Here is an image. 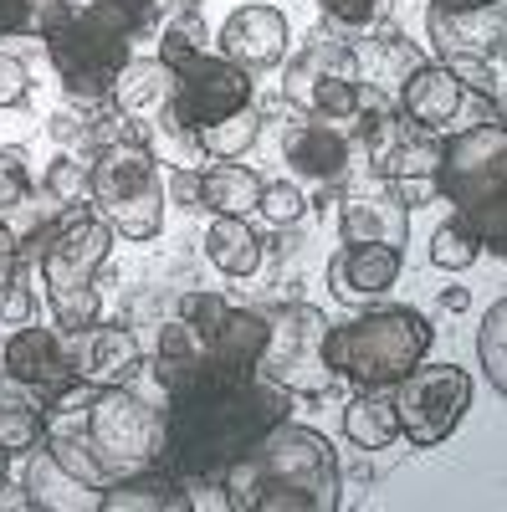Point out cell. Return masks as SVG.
<instances>
[{
	"mask_svg": "<svg viewBox=\"0 0 507 512\" xmlns=\"http://www.w3.org/2000/svg\"><path fill=\"white\" fill-rule=\"evenodd\" d=\"M292 395L257 369L221 364L216 354H200V364L164 390V466L185 487L221 482L226 466L287 420Z\"/></svg>",
	"mask_w": 507,
	"mask_h": 512,
	"instance_id": "obj_1",
	"label": "cell"
},
{
	"mask_svg": "<svg viewBox=\"0 0 507 512\" xmlns=\"http://www.w3.org/2000/svg\"><path fill=\"white\" fill-rule=\"evenodd\" d=\"M41 441L72 477L108 492L113 482L164 466V415L129 384H72L47 405Z\"/></svg>",
	"mask_w": 507,
	"mask_h": 512,
	"instance_id": "obj_2",
	"label": "cell"
},
{
	"mask_svg": "<svg viewBox=\"0 0 507 512\" xmlns=\"http://www.w3.org/2000/svg\"><path fill=\"white\" fill-rule=\"evenodd\" d=\"M338 502L344 477L328 436L292 420H277L221 472V507L231 512H338Z\"/></svg>",
	"mask_w": 507,
	"mask_h": 512,
	"instance_id": "obj_3",
	"label": "cell"
},
{
	"mask_svg": "<svg viewBox=\"0 0 507 512\" xmlns=\"http://www.w3.org/2000/svg\"><path fill=\"white\" fill-rule=\"evenodd\" d=\"M169 11V0H88L47 36V57L62 77V93L82 108L108 103L123 62L134 57V41L149 36Z\"/></svg>",
	"mask_w": 507,
	"mask_h": 512,
	"instance_id": "obj_4",
	"label": "cell"
},
{
	"mask_svg": "<svg viewBox=\"0 0 507 512\" xmlns=\"http://www.w3.org/2000/svg\"><path fill=\"white\" fill-rule=\"evenodd\" d=\"M21 246H31V262L41 267V287L62 333L98 318V272L113 251V226L98 210H62L57 221L36 226Z\"/></svg>",
	"mask_w": 507,
	"mask_h": 512,
	"instance_id": "obj_5",
	"label": "cell"
},
{
	"mask_svg": "<svg viewBox=\"0 0 507 512\" xmlns=\"http://www.w3.org/2000/svg\"><path fill=\"white\" fill-rule=\"evenodd\" d=\"M436 195L451 200L456 221L492 256H507V128L502 118L461 128L446 139L436 164Z\"/></svg>",
	"mask_w": 507,
	"mask_h": 512,
	"instance_id": "obj_6",
	"label": "cell"
},
{
	"mask_svg": "<svg viewBox=\"0 0 507 512\" xmlns=\"http://www.w3.org/2000/svg\"><path fill=\"white\" fill-rule=\"evenodd\" d=\"M431 338V323L415 308H374L349 323H328L323 359L338 379L359 384V390H390L426 359Z\"/></svg>",
	"mask_w": 507,
	"mask_h": 512,
	"instance_id": "obj_7",
	"label": "cell"
},
{
	"mask_svg": "<svg viewBox=\"0 0 507 512\" xmlns=\"http://www.w3.org/2000/svg\"><path fill=\"white\" fill-rule=\"evenodd\" d=\"M159 62L175 72V98L159 108V128L190 144V128L216 123L236 108H251V72L226 62L221 52H205L185 31L164 26L159 36Z\"/></svg>",
	"mask_w": 507,
	"mask_h": 512,
	"instance_id": "obj_8",
	"label": "cell"
},
{
	"mask_svg": "<svg viewBox=\"0 0 507 512\" xmlns=\"http://www.w3.org/2000/svg\"><path fill=\"white\" fill-rule=\"evenodd\" d=\"M93 210L123 241H154L164 231V175L139 139H113L93 159Z\"/></svg>",
	"mask_w": 507,
	"mask_h": 512,
	"instance_id": "obj_9",
	"label": "cell"
},
{
	"mask_svg": "<svg viewBox=\"0 0 507 512\" xmlns=\"http://www.w3.org/2000/svg\"><path fill=\"white\" fill-rule=\"evenodd\" d=\"M359 93H364V72H359L354 41H344L328 26H318L303 41L282 77V98L292 108H303L308 118H328V123H354Z\"/></svg>",
	"mask_w": 507,
	"mask_h": 512,
	"instance_id": "obj_10",
	"label": "cell"
},
{
	"mask_svg": "<svg viewBox=\"0 0 507 512\" xmlns=\"http://www.w3.org/2000/svg\"><path fill=\"white\" fill-rule=\"evenodd\" d=\"M323 338H328V318L313 303H282L267 313V349L257 359V374H267L272 384H282L287 395L303 400H323L333 369L323 359Z\"/></svg>",
	"mask_w": 507,
	"mask_h": 512,
	"instance_id": "obj_11",
	"label": "cell"
},
{
	"mask_svg": "<svg viewBox=\"0 0 507 512\" xmlns=\"http://www.w3.org/2000/svg\"><path fill=\"white\" fill-rule=\"evenodd\" d=\"M400 436L415 446H441L472 410V379L456 364H415L400 384H390Z\"/></svg>",
	"mask_w": 507,
	"mask_h": 512,
	"instance_id": "obj_12",
	"label": "cell"
},
{
	"mask_svg": "<svg viewBox=\"0 0 507 512\" xmlns=\"http://www.w3.org/2000/svg\"><path fill=\"white\" fill-rule=\"evenodd\" d=\"M395 113L410 123V128H426V134H461V128H477V123H492L502 118V103L461 88V82L441 67V62H420L400 88H395Z\"/></svg>",
	"mask_w": 507,
	"mask_h": 512,
	"instance_id": "obj_13",
	"label": "cell"
},
{
	"mask_svg": "<svg viewBox=\"0 0 507 512\" xmlns=\"http://www.w3.org/2000/svg\"><path fill=\"white\" fill-rule=\"evenodd\" d=\"M0 374L26 384L41 405H52L57 395L72 390V384H82L67 349H62V328H36V323H26L6 338V349H0Z\"/></svg>",
	"mask_w": 507,
	"mask_h": 512,
	"instance_id": "obj_14",
	"label": "cell"
},
{
	"mask_svg": "<svg viewBox=\"0 0 507 512\" xmlns=\"http://www.w3.org/2000/svg\"><path fill=\"white\" fill-rule=\"evenodd\" d=\"M62 349L77 369L82 384H129L144 369V349L139 338L123 323H82L72 333H62Z\"/></svg>",
	"mask_w": 507,
	"mask_h": 512,
	"instance_id": "obj_15",
	"label": "cell"
},
{
	"mask_svg": "<svg viewBox=\"0 0 507 512\" xmlns=\"http://www.w3.org/2000/svg\"><path fill=\"white\" fill-rule=\"evenodd\" d=\"M338 236H344V246L405 251V241H410V205L395 195L390 180L359 185V190L344 195V205H338Z\"/></svg>",
	"mask_w": 507,
	"mask_h": 512,
	"instance_id": "obj_16",
	"label": "cell"
},
{
	"mask_svg": "<svg viewBox=\"0 0 507 512\" xmlns=\"http://www.w3.org/2000/svg\"><path fill=\"white\" fill-rule=\"evenodd\" d=\"M426 31L431 47L446 57H482V62H502V41H507V0H492V6H467V11H426Z\"/></svg>",
	"mask_w": 507,
	"mask_h": 512,
	"instance_id": "obj_17",
	"label": "cell"
},
{
	"mask_svg": "<svg viewBox=\"0 0 507 512\" xmlns=\"http://www.w3.org/2000/svg\"><path fill=\"white\" fill-rule=\"evenodd\" d=\"M282 159H287V169H292L298 180L323 185V190H338V185H349L354 144H349V134H344L338 123H328V118H308V123H298V128L287 134Z\"/></svg>",
	"mask_w": 507,
	"mask_h": 512,
	"instance_id": "obj_18",
	"label": "cell"
},
{
	"mask_svg": "<svg viewBox=\"0 0 507 512\" xmlns=\"http://www.w3.org/2000/svg\"><path fill=\"white\" fill-rule=\"evenodd\" d=\"M216 47L241 72L277 67L287 57V16L277 6H236L216 31Z\"/></svg>",
	"mask_w": 507,
	"mask_h": 512,
	"instance_id": "obj_19",
	"label": "cell"
},
{
	"mask_svg": "<svg viewBox=\"0 0 507 512\" xmlns=\"http://www.w3.org/2000/svg\"><path fill=\"white\" fill-rule=\"evenodd\" d=\"M395 282H400V251L390 246H338L328 256V287L349 308H369Z\"/></svg>",
	"mask_w": 507,
	"mask_h": 512,
	"instance_id": "obj_20",
	"label": "cell"
},
{
	"mask_svg": "<svg viewBox=\"0 0 507 512\" xmlns=\"http://www.w3.org/2000/svg\"><path fill=\"white\" fill-rule=\"evenodd\" d=\"M21 492H26V507H36V512H98L103 507V492L88 487L82 477H72L67 466L52 456L47 441L26 451Z\"/></svg>",
	"mask_w": 507,
	"mask_h": 512,
	"instance_id": "obj_21",
	"label": "cell"
},
{
	"mask_svg": "<svg viewBox=\"0 0 507 512\" xmlns=\"http://www.w3.org/2000/svg\"><path fill=\"white\" fill-rule=\"evenodd\" d=\"M190 507H195L190 487L169 466H149V472H139L129 482H113L103 492L98 512H190Z\"/></svg>",
	"mask_w": 507,
	"mask_h": 512,
	"instance_id": "obj_22",
	"label": "cell"
},
{
	"mask_svg": "<svg viewBox=\"0 0 507 512\" xmlns=\"http://www.w3.org/2000/svg\"><path fill=\"white\" fill-rule=\"evenodd\" d=\"M169 98H175V72H169L159 57H129L113 82L108 103L118 108V118H139V113H159Z\"/></svg>",
	"mask_w": 507,
	"mask_h": 512,
	"instance_id": "obj_23",
	"label": "cell"
},
{
	"mask_svg": "<svg viewBox=\"0 0 507 512\" xmlns=\"http://www.w3.org/2000/svg\"><path fill=\"white\" fill-rule=\"evenodd\" d=\"M262 175L246 164H210L200 169V210H210V216H251V210L262 205Z\"/></svg>",
	"mask_w": 507,
	"mask_h": 512,
	"instance_id": "obj_24",
	"label": "cell"
},
{
	"mask_svg": "<svg viewBox=\"0 0 507 512\" xmlns=\"http://www.w3.org/2000/svg\"><path fill=\"white\" fill-rule=\"evenodd\" d=\"M200 344L216 354L221 364L257 369V359L267 349V313H257V308H226L216 328L200 333Z\"/></svg>",
	"mask_w": 507,
	"mask_h": 512,
	"instance_id": "obj_25",
	"label": "cell"
},
{
	"mask_svg": "<svg viewBox=\"0 0 507 512\" xmlns=\"http://www.w3.org/2000/svg\"><path fill=\"white\" fill-rule=\"evenodd\" d=\"M262 236L246 226V216H216L205 231V256H210V267L226 272V277H251L262 267Z\"/></svg>",
	"mask_w": 507,
	"mask_h": 512,
	"instance_id": "obj_26",
	"label": "cell"
},
{
	"mask_svg": "<svg viewBox=\"0 0 507 512\" xmlns=\"http://www.w3.org/2000/svg\"><path fill=\"white\" fill-rule=\"evenodd\" d=\"M47 436V405H41L26 384H6L0 390V451L6 456H26L31 446H41Z\"/></svg>",
	"mask_w": 507,
	"mask_h": 512,
	"instance_id": "obj_27",
	"label": "cell"
},
{
	"mask_svg": "<svg viewBox=\"0 0 507 512\" xmlns=\"http://www.w3.org/2000/svg\"><path fill=\"white\" fill-rule=\"evenodd\" d=\"M344 436L359 451H385L400 441V420H395V400L390 390H359V400H349L344 410Z\"/></svg>",
	"mask_w": 507,
	"mask_h": 512,
	"instance_id": "obj_28",
	"label": "cell"
},
{
	"mask_svg": "<svg viewBox=\"0 0 507 512\" xmlns=\"http://www.w3.org/2000/svg\"><path fill=\"white\" fill-rule=\"evenodd\" d=\"M257 139H262L257 108H236V113H226V118H216V123L190 128V144H195L200 154H210V159H241Z\"/></svg>",
	"mask_w": 507,
	"mask_h": 512,
	"instance_id": "obj_29",
	"label": "cell"
},
{
	"mask_svg": "<svg viewBox=\"0 0 507 512\" xmlns=\"http://www.w3.org/2000/svg\"><path fill=\"white\" fill-rule=\"evenodd\" d=\"M72 11H77L72 0H0V41L11 36L47 41L57 26H67Z\"/></svg>",
	"mask_w": 507,
	"mask_h": 512,
	"instance_id": "obj_30",
	"label": "cell"
},
{
	"mask_svg": "<svg viewBox=\"0 0 507 512\" xmlns=\"http://www.w3.org/2000/svg\"><path fill=\"white\" fill-rule=\"evenodd\" d=\"M41 190L52 195L57 210H88L93 205V169L77 154H57L47 164V175H41Z\"/></svg>",
	"mask_w": 507,
	"mask_h": 512,
	"instance_id": "obj_31",
	"label": "cell"
},
{
	"mask_svg": "<svg viewBox=\"0 0 507 512\" xmlns=\"http://www.w3.org/2000/svg\"><path fill=\"white\" fill-rule=\"evenodd\" d=\"M477 354H482V369L492 379V390L507 395V297L487 308L482 318V333H477Z\"/></svg>",
	"mask_w": 507,
	"mask_h": 512,
	"instance_id": "obj_32",
	"label": "cell"
},
{
	"mask_svg": "<svg viewBox=\"0 0 507 512\" xmlns=\"http://www.w3.org/2000/svg\"><path fill=\"white\" fill-rule=\"evenodd\" d=\"M477 256H482V241H477L467 226H461L456 216L431 236V262H436L441 272H467V267L477 262Z\"/></svg>",
	"mask_w": 507,
	"mask_h": 512,
	"instance_id": "obj_33",
	"label": "cell"
},
{
	"mask_svg": "<svg viewBox=\"0 0 507 512\" xmlns=\"http://www.w3.org/2000/svg\"><path fill=\"white\" fill-rule=\"evenodd\" d=\"M262 216L272 221V226H292V221H303V210H308V195H303V185L298 180H267L262 185Z\"/></svg>",
	"mask_w": 507,
	"mask_h": 512,
	"instance_id": "obj_34",
	"label": "cell"
},
{
	"mask_svg": "<svg viewBox=\"0 0 507 512\" xmlns=\"http://www.w3.org/2000/svg\"><path fill=\"white\" fill-rule=\"evenodd\" d=\"M31 200V164L26 149H0V216Z\"/></svg>",
	"mask_w": 507,
	"mask_h": 512,
	"instance_id": "obj_35",
	"label": "cell"
},
{
	"mask_svg": "<svg viewBox=\"0 0 507 512\" xmlns=\"http://www.w3.org/2000/svg\"><path fill=\"white\" fill-rule=\"evenodd\" d=\"M441 67L461 82V88H472V93L502 103V82H497V67H492V62H482V57H446Z\"/></svg>",
	"mask_w": 507,
	"mask_h": 512,
	"instance_id": "obj_36",
	"label": "cell"
},
{
	"mask_svg": "<svg viewBox=\"0 0 507 512\" xmlns=\"http://www.w3.org/2000/svg\"><path fill=\"white\" fill-rule=\"evenodd\" d=\"M31 93V77H26V62L16 52L0 47V108H21Z\"/></svg>",
	"mask_w": 507,
	"mask_h": 512,
	"instance_id": "obj_37",
	"label": "cell"
},
{
	"mask_svg": "<svg viewBox=\"0 0 507 512\" xmlns=\"http://www.w3.org/2000/svg\"><path fill=\"white\" fill-rule=\"evenodd\" d=\"M31 313H36V297H31V287H26V277L6 292V303H0V333H16V328H26L31 323Z\"/></svg>",
	"mask_w": 507,
	"mask_h": 512,
	"instance_id": "obj_38",
	"label": "cell"
},
{
	"mask_svg": "<svg viewBox=\"0 0 507 512\" xmlns=\"http://www.w3.org/2000/svg\"><path fill=\"white\" fill-rule=\"evenodd\" d=\"M26 277V267H21V241H16V231L0 221V303H6V292L16 287Z\"/></svg>",
	"mask_w": 507,
	"mask_h": 512,
	"instance_id": "obj_39",
	"label": "cell"
},
{
	"mask_svg": "<svg viewBox=\"0 0 507 512\" xmlns=\"http://www.w3.org/2000/svg\"><path fill=\"white\" fill-rule=\"evenodd\" d=\"M318 6H323L338 26H349V31L374 26V16H379V0H318Z\"/></svg>",
	"mask_w": 507,
	"mask_h": 512,
	"instance_id": "obj_40",
	"label": "cell"
},
{
	"mask_svg": "<svg viewBox=\"0 0 507 512\" xmlns=\"http://www.w3.org/2000/svg\"><path fill=\"white\" fill-rule=\"evenodd\" d=\"M164 195H169V205L200 210V169H169V180H164Z\"/></svg>",
	"mask_w": 507,
	"mask_h": 512,
	"instance_id": "obj_41",
	"label": "cell"
},
{
	"mask_svg": "<svg viewBox=\"0 0 507 512\" xmlns=\"http://www.w3.org/2000/svg\"><path fill=\"white\" fill-rule=\"evenodd\" d=\"M47 128H52L57 144H88V139H93V123H77L72 113H52Z\"/></svg>",
	"mask_w": 507,
	"mask_h": 512,
	"instance_id": "obj_42",
	"label": "cell"
},
{
	"mask_svg": "<svg viewBox=\"0 0 507 512\" xmlns=\"http://www.w3.org/2000/svg\"><path fill=\"white\" fill-rule=\"evenodd\" d=\"M441 308L446 313H461V308H467V287H446L441 292Z\"/></svg>",
	"mask_w": 507,
	"mask_h": 512,
	"instance_id": "obj_43",
	"label": "cell"
},
{
	"mask_svg": "<svg viewBox=\"0 0 507 512\" xmlns=\"http://www.w3.org/2000/svg\"><path fill=\"white\" fill-rule=\"evenodd\" d=\"M441 11H467V6H492V0H431Z\"/></svg>",
	"mask_w": 507,
	"mask_h": 512,
	"instance_id": "obj_44",
	"label": "cell"
}]
</instances>
